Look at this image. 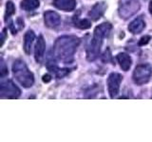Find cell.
Wrapping results in <instances>:
<instances>
[{
    "label": "cell",
    "instance_id": "cell-1",
    "mask_svg": "<svg viewBox=\"0 0 152 142\" xmlns=\"http://www.w3.org/2000/svg\"><path fill=\"white\" fill-rule=\"evenodd\" d=\"M80 44L78 37L65 35L57 38L53 46V55L59 61L66 64H70L73 60V55Z\"/></svg>",
    "mask_w": 152,
    "mask_h": 142
},
{
    "label": "cell",
    "instance_id": "cell-2",
    "mask_svg": "<svg viewBox=\"0 0 152 142\" xmlns=\"http://www.w3.org/2000/svg\"><path fill=\"white\" fill-rule=\"evenodd\" d=\"M112 28V26L109 23H102L101 25L95 28L93 38L90 41L89 45L87 49V59L88 61H94L98 58L101 50V46L103 45L104 39L108 36Z\"/></svg>",
    "mask_w": 152,
    "mask_h": 142
},
{
    "label": "cell",
    "instance_id": "cell-3",
    "mask_svg": "<svg viewBox=\"0 0 152 142\" xmlns=\"http://www.w3.org/2000/svg\"><path fill=\"white\" fill-rule=\"evenodd\" d=\"M12 73L23 87L30 88L34 83L33 74L28 70L26 64L21 60H16L12 64Z\"/></svg>",
    "mask_w": 152,
    "mask_h": 142
},
{
    "label": "cell",
    "instance_id": "cell-4",
    "mask_svg": "<svg viewBox=\"0 0 152 142\" xmlns=\"http://www.w3.org/2000/svg\"><path fill=\"white\" fill-rule=\"evenodd\" d=\"M140 9L139 0H119V15L128 19Z\"/></svg>",
    "mask_w": 152,
    "mask_h": 142
},
{
    "label": "cell",
    "instance_id": "cell-5",
    "mask_svg": "<svg viewBox=\"0 0 152 142\" xmlns=\"http://www.w3.org/2000/svg\"><path fill=\"white\" fill-rule=\"evenodd\" d=\"M152 75V67L150 64H140L136 66L133 72V80L138 85H142L148 83Z\"/></svg>",
    "mask_w": 152,
    "mask_h": 142
},
{
    "label": "cell",
    "instance_id": "cell-6",
    "mask_svg": "<svg viewBox=\"0 0 152 142\" xmlns=\"http://www.w3.org/2000/svg\"><path fill=\"white\" fill-rule=\"evenodd\" d=\"M21 91L12 80H5L0 85V96L2 99H17Z\"/></svg>",
    "mask_w": 152,
    "mask_h": 142
},
{
    "label": "cell",
    "instance_id": "cell-7",
    "mask_svg": "<svg viewBox=\"0 0 152 142\" xmlns=\"http://www.w3.org/2000/svg\"><path fill=\"white\" fill-rule=\"evenodd\" d=\"M123 80V76L119 73L113 72L108 76L107 78V88L108 93L111 99H114L119 92L120 84Z\"/></svg>",
    "mask_w": 152,
    "mask_h": 142
},
{
    "label": "cell",
    "instance_id": "cell-8",
    "mask_svg": "<svg viewBox=\"0 0 152 142\" xmlns=\"http://www.w3.org/2000/svg\"><path fill=\"white\" fill-rule=\"evenodd\" d=\"M107 5L106 2H104V1L97 2L92 7V9L89 11L88 17L93 21H97L98 19H100L104 15V12L107 11Z\"/></svg>",
    "mask_w": 152,
    "mask_h": 142
},
{
    "label": "cell",
    "instance_id": "cell-9",
    "mask_svg": "<svg viewBox=\"0 0 152 142\" xmlns=\"http://www.w3.org/2000/svg\"><path fill=\"white\" fill-rule=\"evenodd\" d=\"M44 20L45 24L48 28H54L56 27H58L60 25L61 18L60 15L55 12L48 11L44 13Z\"/></svg>",
    "mask_w": 152,
    "mask_h": 142
},
{
    "label": "cell",
    "instance_id": "cell-10",
    "mask_svg": "<svg viewBox=\"0 0 152 142\" xmlns=\"http://www.w3.org/2000/svg\"><path fill=\"white\" fill-rule=\"evenodd\" d=\"M45 50H46V42L44 40V37L40 35L36 41L35 49H34V58L37 63H42L43 58H44Z\"/></svg>",
    "mask_w": 152,
    "mask_h": 142
},
{
    "label": "cell",
    "instance_id": "cell-11",
    "mask_svg": "<svg viewBox=\"0 0 152 142\" xmlns=\"http://www.w3.org/2000/svg\"><path fill=\"white\" fill-rule=\"evenodd\" d=\"M53 5L64 12H71L76 7L75 0H53Z\"/></svg>",
    "mask_w": 152,
    "mask_h": 142
},
{
    "label": "cell",
    "instance_id": "cell-12",
    "mask_svg": "<svg viewBox=\"0 0 152 142\" xmlns=\"http://www.w3.org/2000/svg\"><path fill=\"white\" fill-rule=\"evenodd\" d=\"M145 27V23L144 21V19L142 18V16L137 17L136 19H134L128 26V30H129L133 34H138L142 31V30Z\"/></svg>",
    "mask_w": 152,
    "mask_h": 142
},
{
    "label": "cell",
    "instance_id": "cell-13",
    "mask_svg": "<svg viewBox=\"0 0 152 142\" xmlns=\"http://www.w3.org/2000/svg\"><path fill=\"white\" fill-rule=\"evenodd\" d=\"M116 59L118 61L119 64H120L121 68L124 71H128L131 66L132 60L130 58L129 55H127L126 53H119L116 57Z\"/></svg>",
    "mask_w": 152,
    "mask_h": 142
},
{
    "label": "cell",
    "instance_id": "cell-14",
    "mask_svg": "<svg viewBox=\"0 0 152 142\" xmlns=\"http://www.w3.org/2000/svg\"><path fill=\"white\" fill-rule=\"evenodd\" d=\"M35 39V34L32 30H28L26 32L25 36H24V50L27 54L31 53V46L33 44V41Z\"/></svg>",
    "mask_w": 152,
    "mask_h": 142
},
{
    "label": "cell",
    "instance_id": "cell-15",
    "mask_svg": "<svg viewBox=\"0 0 152 142\" xmlns=\"http://www.w3.org/2000/svg\"><path fill=\"white\" fill-rule=\"evenodd\" d=\"M39 0H22L20 7L26 12H31L39 7Z\"/></svg>",
    "mask_w": 152,
    "mask_h": 142
},
{
    "label": "cell",
    "instance_id": "cell-16",
    "mask_svg": "<svg viewBox=\"0 0 152 142\" xmlns=\"http://www.w3.org/2000/svg\"><path fill=\"white\" fill-rule=\"evenodd\" d=\"M73 23L75 27L81 28V30H87V28L91 27V23L89 20H88V19H79L77 16H74Z\"/></svg>",
    "mask_w": 152,
    "mask_h": 142
},
{
    "label": "cell",
    "instance_id": "cell-17",
    "mask_svg": "<svg viewBox=\"0 0 152 142\" xmlns=\"http://www.w3.org/2000/svg\"><path fill=\"white\" fill-rule=\"evenodd\" d=\"M15 13V7L12 1H8L6 4V12H5V22L8 23V21H11V16Z\"/></svg>",
    "mask_w": 152,
    "mask_h": 142
},
{
    "label": "cell",
    "instance_id": "cell-18",
    "mask_svg": "<svg viewBox=\"0 0 152 142\" xmlns=\"http://www.w3.org/2000/svg\"><path fill=\"white\" fill-rule=\"evenodd\" d=\"M56 76V78H58V79H62V78H64L65 76H66L69 73V69L68 68H63V69H60L57 67L55 69V71L53 72Z\"/></svg>",
    "mask_w": 152,
    "mask_h": 142
},
{
    "label": "cell",
    "instance_id": "cell-19",
    "mask_svg": "<svg viewBox=\"0 0 152 142\" xmlns=\"http://www.w3.org/2000/svg\"><path fill=\"white\" fill-rule=\"evenodd\" d=\"M0 76H1V78H4L5 76L8 75V68L6 64H5V62L3 60V58H1V63H0Z\"/></svg>",
    "mask_w": 152,
    "mask_h": 142
},
{
    "label": "cell",
    "instance_id": "cell-20",
    "mask_svg": "<svg viewBox=\"0 0 152 142\" xmlns=\"http://www.w3.org/2000/svg\"><path fill=\"white\" fill-rule=\"evenodd\" d=\"M151 39V37L149 35H145L144 37L141 38V40L139 41V45L140 46H144V45H146L147 43L149 42V40Z\"/></svg>",
    "mask_w": 152,
    "mask_h": 142
},
{
    "label": "cell",
    "instance_id": "cell-21",
    "mask_svg": "<svg viewBox=\"0 0 152 142\" xmlns=\"http://www.w3.org/2000/svg\"><path fill=\"white\" fill-rule=\"evenodd\" d=\"M50 80H51L50 75L47 74V75L43 76V82H44V83H49V82H50Z\"/></svg>",
    "mask_w": 152,
    "mask_h": 142
},
{
    "label": "cell",
    "instance_id": "cell-22",
    "mask_svg": "<svg viewBox=\"0 0 152 142\" xmlns=\"http://www.w3.org/2000/svg\"><path fill=\"white\" fill-rule=\"evenodd\" d=\"M17 25L19 27V30H22V28H24V22L21 18H18L17 19Z\"/></svg>",
    "mask_w": 152,
    "mask_h": 142
},
{
    "label": "cell",
    "instance_id": "cell-23",
    "mask_svg": "<svg viewBox=\"0 0 152 142\" xmlns=\"http://www.w3.org/2000/svg\"><path fill=\"white\" fill-rule=\"evenodd\" d=\"M5 39H6V28H4L3 32H2V43H1V46H3Z\"/></svg>",
    "mask_w": 152,
    "mask_h": 142
},
{
    "label": "cell",
    "instance_id": "cell-24",
    "mask_svg": "<svg viewBox=\"0 0 152 142\" xmlns=\"http://www.w3.org/2000/svg\"><path fill=\"white\" fill-rule=\"evenodd\" d=\"M149 12L152 14V1H150L149 3Z\"/></svg>",
    "mask_w": 152,
    "mask_h": 142
}]
</instances>
